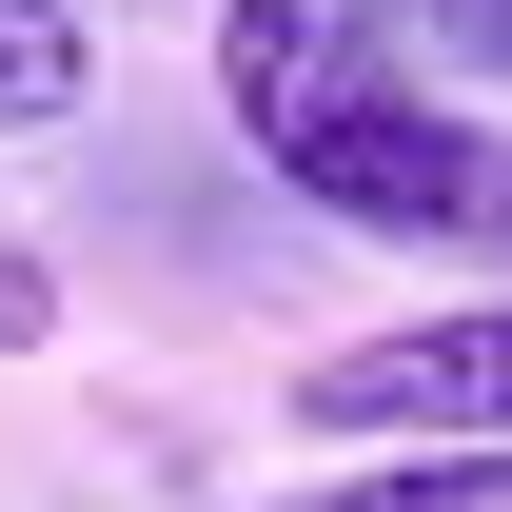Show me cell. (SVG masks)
I'll list each match as a JSON object with an SVG mask.
<instances>
[{"mask_svg":"<svg viewBox=\"0 0 512 512\" xmlns=\"http://www.w3.org/2000/svg\"><path fill=\"white\" fill-rule=\"evenodd\" d=\"M493 60H512V0H493Z\"/></svg>","mask_w":512,"mask_h":512,"instance_id":"obj_7","label":"cell"},{"mask_svg":"<svg viewBox=\"0 0 512 512\" xmlns=\"http://www.w3.org/2000/svg\"><path fill=\"white\" fill-rule=\"evenodd\" d=\"M40 335H60V276H40V256L0 237V355H40Z\"/></svg>","mask_w":512,"mask_h":512,"instance_id":"obj_6","label":"cell"},{"mask_svg":"<svg viewBox=\"0 0 512 512\" xmlns=\"http://www.w3.org/2000/svg\"><path fill=\"white\" fill-rule=\"evenodd\" d=\"M0 119H79V0H0Z\"/></svg>","mask_w":512,"mask_h":512,"instance_id":"obj_5","label":"cell"},{"mask_svg":"<svg viewBox=\"0 0 512 512\" xmlns=\"http://www.w3.org/2000/svg\"><path fill=\"white\" fill-rule=\"evenodd\" d=\"M316 434H414V453H512V296H453V316L335 335L296 375Z\"/></svg>","mask_w":512,"mask_h":512,"instance_id":"obj_2","label":"cell"},{"mask_svg":"<svg viewBox=\"0 0 512 512\" xmlns=\"http://www.w3.org/2000/svg\"><path fill=\"white\" fill-rule=\"evenodd\" d=\"M296 512H512V453H394V473H335Z\"/></svg>","mask_w":512,"mask_h":512,"instance_id":"obj_4","label":"cell"},{"mask_svg":"<svg viewBox=\"0 0 512 512\" xmlns=\"http://www.w3.org/2000/svg\"><path fill=\"white\" fill-rule=\"evenodd\" d=\"M355 20H335V0H237V20H217V99H237L256 138L276 119H316V99H355Z\"/></svg>","mask_w":512,"mask_h":512,"instance_id":"obj_3","label":"cell"},{"mask_svg":"<svg viewBox=\"0 0 512 512\" xmlns=\"http://www.w3.org/2000/svg\"><path fill=\"white\" fill-rule=\"evenodd\" d=\"M256 158H276V197H316L355 237H512V138H473L453 99H414V79H355L316 119H276Z\"/></svg>","mask_w":512,"mask_h":512,"instance_id":"obj_1","label":"cell"}]
</instances>
